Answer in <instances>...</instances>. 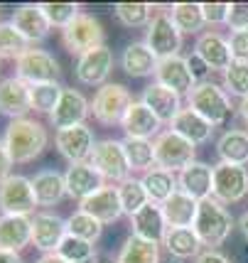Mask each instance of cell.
I'll list each match as a JSON object with an SVG mask.
<instances>
[{"instance_id":"obj_1","label":"cell","mask_w":248,"mask_h":263,"mask_svg":"<svg viewBox=\"0 0 248 263\" xmlns=\"http://www.w3.org/2000/svg\"><path fill=\"white\" fill-rule=\"evenodd\" d=\"M3 143L10 153L12 162L23 165V162H32L37 155H42V150L49 143V136L42 123H37L32 118H17L8 126Z\"/></svg>"},{"instance_id":"obj_2","label":"cell","mask_w":248,"mask_h":263,"mask_svg":"<svg viewBox=\"0 0 248 263\" xmlns=\"http://www.w3.org/2000/svg\"><path fill=\"white\" fill-rule=\"evenodd\" d=\"M192 229H194V234L199 236L202 246L214 249V246H221V243L228 239V234L234 229V217L228 214V209H226L219 199L206 197V199L199 202L197 219H194Z\"/></svg>"},{"instance_id":"obj_3","label":"cell","mask_w":248,"mask_h":263,"mask_svg":"<svg viewBox=\"0 0 248 263\" xmlns=\"http://www.w3.org/2000/svg\"><path fill=\"white\" fill-rule=\"evenodd\" d=\"M187 103L202 118H206L212 126H221L231 116V101H228L226 91L212 81L194 84V89L187 93Z\"/></svg>"},{"instance_id":"obj_4","label":"cell","mask_w":248,"mask_h":263,"mask_svg":"<svg viewBox=\"0 0 248 263\" xmlns=\"http://www.w3.org/2000/svg\"><path fill=\"white\" fill-rule=\"evenodd\" d=\"M152 148H155V165L162 167L167 172L175 170H184L187 165L194 162V150L197 145L189 143L187 138H182L175 130H162L155 140H152Z\"/></svg>"},{"instance_id":"obj_5","label":"cell","mask_w":248,"mask_h":263,"mask_svg":"<svg viewBox=\"0 0 248 263\" xmlns=\"http://www.w3.org/2000/svg\"><path fill=\"white\" fill-rule=\"evenodd\" d=\"M32 180L23 175H10L0 182V212L8 217H30L37 209Z\"/></svg>"},{"instance_id":"obj_6","label":"cell","mask_w":248,"mask_h":263,"mask_svg":"<svg viewBox=\"0 0 248 263\" xmlns=\"http://www.w3.org/2000/svg\"><path fill=\"white\" fill-rule=\"evenodd\" d=\"M130 103H133V96L123 84H103L93 96L91 114L103 126H116V123H123Z\"/></svg>"},{"instance_id":"obj_7","label":"cell","mask_w":248,"mask_h":263,"mask_svg":"<svg viewBox=\"0 0 248 263\" xmlns=\"http://www.w3.org/2000/svg\"><path fill=\"white\" fill-rule=\"evenodd\" d=\"M62 40L71 54H86L96 47H103L106 32H103L101 23L89 15V12H79L71 23L62 30Z\"/></svg>"},{"instance_id":"obj_8","label":"cell","mask_w":248,"mask_h":263,"mask_svg":"<svg viewBox=\"0 0 248 263\" xmlns=\"http://www.w3.org/2000/svg\"><path fill=\"white\" fill-rule=\"evenodd\" d=\"M91 165L99 170L103 180L108 182H125L128 180V172H130V165H128V158H125V148L123 140H99L96 148L91 153Z\"/></svg>"},{"instance_id":"obj_9","label":"cell","mask_w":248,"mask_h":263,"mask_svg":"<svg viewBox=\"0 0 248 263\" xmlns=\"http://www.w3.org/2000/svg\"><path fill=\"white\" fill-rule=\"evenodd\" d=\"M248 195V170L243 165H214V190L212 197L221 204H236Z\"/></svg>"},{"instance_id":"obj_10","label":"cell","mask_w":248,"mask_h":263,"mask_svg":"<svg viewBox=\"0 0 248 263\" xmlns=\"http://www.w3.org/2000/svg\"><path fill=\"white\" fill-rule=\"evenodd\" d=\"M145 45L152 49V54L158 59L177 57V52L182 47V32L177 30V25L172 23V17L167 12H158L150 20L145 32Z\"/></svg>"},{"instance_id":"obj_11","label":"cell","mask_w":248,"mask_h":263,"mask_svg":"<svg viewBox=\"0 0 248 263\" xmlns=\"http://www.w3.org/2000/svg\"><path fill=\"white\" fill-rule=\"evenodd\" d=\"M15 67H17L15 77L27 81L30 86L49 84V81H56V77H59V62L45 49H27L23 57L15 62Z\"/></svg>"},{"instance_id":"obj_12","label":"cell","mask_w":248,"mask_h":263,"mask_svg":"<svg viewBox=\"0 0 248 263\" xmlns=\"http://www.w3.org/2000/svg\"><path fill=\"white\" fill-rule=\"evenodd\" d=\"M89 114H91V103L86 101V96L74 91V89H64L54 106V111L49 114V121H52V126L56 130H64V128L84 126Z\"/></svg>"},{"instance_id":"obj_13","label":"cell","mask_w":248,"mask_h":263,"mask_svg":"<svg viewBox=\"0 0 248 263\" xmlns=\"http://www.w3.org/2000/svg\"><path fill=\"white\" fill-rule=\"evenodd\" d=\"M54 143L62 158H67L71 165L77 162H89L91 153L96 148L93 143V133L86 126H74V128H64V130H56Z\"/></svg>"},{"instance_id":"obj_14","label":"cell","mask_w":248,"mask_h":263,"mask_svg":"<svg viewBox=\"0 0 248 263\" xmlns=\"http://www.w3.org/2000/svg\"><path fill=\"white\" fill-rule=\"evenodd\" d=\"M30 84L23 81L20 77L0 81V114L17 121L25 118L27 111H32V96H30Z\"/></svg>"},{"instance_id":"obj_15","label":"cell","mask_w":248,"mask_h":263,"mask_svg":"<svg viewBox=\"0 0 248 263\" xmlns=\"http://www.w3.org/2000/svg\"><path fill=\"white\" fill-rule=\"evenodd\" d=\"M113 69V52L108 47H96L77 62V79L86 86H103Z\"/></svg>"},{"instance_id":"obj_16","label":"cell","mask_w":248,"mask_h":263,"mask_svg":"<svg viewBox=\"0 0 248 263\" xmlns=\"http://www.w3.org/2000/svg\"><path fill=\"white\" fill-rule=\"evenodd\" d=\"M67 221L56 214L42 212L32 217V243L42 253H56L59 243L67 236Z\"/></svg>"},{"instance_id":"obj_17","label":"cell","mask_w":248,"mask_h":263,"mask_svg":"<svg viewBox=\"0 0 248 263\" xmlns=\"http://www.w3.org/2000/svg\"><path fill=\"white\" fill-rule=\"evenodd\" d=\"M81 212H86L96 221L101 224H111L116 219H121L123 214V206H121V197H118V187L113 184H103L99 192H93L91 197H86L81 202Z\"/></svg>"},{"instance_id":"obj_18","label":"cell","mask_w":248,"mask_h":263,"mask_svg":"<svg viewBox=\"0 0 248 263\" xmlns=\"http://www.w3.org/2000/svg\"><path fill=\"white\" fill-rule=\"evenodd\" d=\"M155 81L162 84L165 89H172L175 93H189L194 89V77L189 67H187V59H182L180 54L177 57H167L160 59L158 69H155Z\"/></svg>"},{"instance_id":"obj_19","label":"cell","mask_w":248,"mask_h":263,"mask_svg":"<svg viewBox=\"0 0 248 263\" xmlns=\"http://www.w3.org/2000/svg\"><path fill=\"white\" fill-rule=\"evenodd\" d=\"M64 182H67V195L84 202L86 197H91L103 187V177L91 162H77V165H69Z\"/></svg>"},{"instance_id":"obj_20","label":"cell","mask_w":248,"mask_h":263,"mask_svg":"<svg viewBox=\"0 0 248 263\" xmlns=\"http://www.w3.org/2000/svg\"><path fill=\"white\" fill-rule=\"evenodd\" d=\"M177 184H180V190L184 195H189L192 199L202 202L206 197H212V190H214V167H209L206 162L194 160L192 165H187L180 172Z\"/></svg>"},{"instance_id":"obj_21","label":"cell","mask_w":248,"mask_h":263,"mask_svg":"<svg viewBox=\"0 0 248 263\" xmlns=\"http://www.w3.org/2000/svg\"><path fill=\"white\" fill-rule=\"evenodd\" d=\"M121 126H123V130H125V138H143V140H150V138L160 136V126H162V123H160V118L152 114L143 101H133Z\"/></svg>"},{"instance_id":"obj_22","label":"cell","mask_w":248,"mask_h":263,"mask_svg":"<svg viewBox=\"0 0 248 263\" xmlns=\"http://www.w3.org/2000/svg\"><path fill=\"white\" fill-rule=\"evenodd\" d=\"M130 229H133V236L160 243L165 239V234H167V221L162 217V206L147 202L140 212H136L130 217Z\"/></svg>"},{"instance_id":"obj_23","label":"cell","mask_w":248,"mask_h":263,"mask_svg":"<svg viewBox=\"0 0 248 263\" xmlns=\"http://www.w3.org/2000/svg\"><path fill=\"white\" fill-rule=\"evenodd\" d=\"M140 101L158 116L160 123H172V118L182 111L180 93H175L172 89H165V86L158 84V81L150 84L145 91H143V99H140Z\"/></svg>"},{"instance_id":"obj_24","label":"cell","mask_w":248,"mask_h":263,"mask_svg":"<svg viewBox=\"0 0 248 263\" xmlns=\"http://www.w3.org/2000/svg\"><path fill=\"white\" fill-rule=\"evenodd\" d=\"M194 52L206 62V67L212 71H226L231 67V47H228V40H224L219 32H204L199 40H197V47Z\"/></svg>"},{"instance_id":"obj_25","label":"cell","mask_w":248,"mask_h":263,"mask_svg":"<svg viewBox=\"0 0 248 263\" xmlns=\"http://www.w3.org/2000/svg\"><path fill=\"white\" fill-rule=\"evenodd\" d=\"M20 34H23L27 42H42L47 34H49V20L45 17V12L40 5H20L17 10L12 12V20H10Z\"/></svg>"},{"instance_id":"obj_26","label":"cell","mask_w":248,"mask_h":263,"mask_svg":"<svg viewBox=\"0 0 248 263\" xmlns=\"http://www.w3.org/2000/svg\"><path fill=\"white\" fill-rule=\"evenodd\" d=\"M197 209H199V202L192 199L189 195H184L182 190H177L162 204V217L167 221V229H189V227H194Z\"/></svg>"},{"instance_id":"obj_27","label":"cell","mask_w":248,"mask_h":263,"mask_svg":"<svg viewBox=\"0 0 248 263\" xmlns=\"http://www.w3.org/2000/svg\"><path fill=\"white\" fill-rule=\"evenodd\" d=\"M32 243V219L30 217H0V249L5 251H23Z\"/></svg>"},{"instance_id":"obj_28","label":"cell","mask_w":248,"mask_h":263,"mask_svg":"<svg viewBox=\"0 0 248 263\" xmlns=\"http://www.w3.org/2000/svg\"><path fill=\"white\" fill-rule=\"evenodd\" d=\"M169 130H175V133H180L182 138H187L189 143L199 145V143H206V140L212 138L214 126H212L206 118H202V116L197 114L194 108H189V106H187V108H182L180 114L172 118Z\"/></svg>"},{"instance_id":"obj_29","label":"cell","mask_w":248,"mask_h":263,"mask_svg":"<svg viewBox=\"0 0 248 263\" xmlns=\"http://www.w3.org/2000/svg\"><path fill=\"white\" fill-rule=\"evenodd\" d=\"M158 62L160 59L152 54V49L145 42H130L125 47L123 57H121L123 71L130 74V77H150V74H155Z\"/></svg>"},{"instance_id":"obj_30","label":"cell","mask_w":248,"mask_h":263,"mask_svg":"<svg viewBox=\"0 0 248 263\" xmlns=\"http://www.w3.org/2000/svg\"><path fill=\"white\" fill-rule=\"evenodd\" d=\"M34 197L40 206H52L56 202H62V197L67 195V182L64 175H59L56 170H42L32 177Z\"/></svg>"},{"instance_id":"obj_31","label":"cell","mask_w":248,"mask_h":263,"mask_svg":"<svg viewBox=\"0 0 248 263\" xmlns=\"http://www.w3.org/2000/svg\"><path fill=\"white\" fill-rule=\"evenodd\" d=\"M140 182H143V187H145L150 202H152V204H160V206L165 204L169 197L180 190L175 172H167V170H162V167H152V170H147L145 175H143V180H140Z\"/></svg>"},{"instance_id":"obj_32","label":"cell","mask_w":248,"mask_h":263,"mask_svg":"<svg viewBox=\"0 0 248 263\" xmlns=\"http://www.w3.org/2000/svg\"><path fill=\"white\" fill-rule=\"evenodd\" d=\"M216 153H219L221 162L246 165L248 162V133L241 130V128L226 130L224 136L219 138V143H216Z\"/></svg>"},{"instance_id":"obj_33","label":"cell","mask_w":248,"mask_h":263,"mask_svg":"<svg viewBox=\"0 0 248 263\" xmlns=\"http://www.w3.org/2000/svg\"><path fill=\"white\" fill-rule=\"evenodd\" d=\"M162 243H165V249L169 251V256L177 258V261L199 256V249H202V241L194 234L192 227L189 229H167Z\"/></svg>"},{"instance_id":"obj_34","label":"cell","mask_w":248,"mask_h":263,"mask_svg":"<svg viewBox=\"0 0 248 263\" xmlns=\"http://www.w3.org/2000/svg\"><path fill=\"white\" fill-rule=\"evenodd\" d=\"M116 263H160V243L133 236L123 243Z\"/></svg>"},{"instance_id":"obj_35","label":"cell","mask_w":248,"mask_h":263,"mask_svg":"<svg viewBox=\"0 0 248 263\" xmlns=\"http://www.w3.org/2000/svg\"><path fill=\"white\" fill-rule=\"evenodd\" d=\"M125 148V158L130 170H152V162H155V148H152V140H143V138H125L123 140Z\"/></svg>"},{"instance_id":"obj_36","label":"cell","mask_w":248,"mask_h":263,"mask_svg":"<svg viewBox=\"0 0 248 263\" xmlns=\"http://www.w3.org/2000/svg\"><path fill=\"white\" fill-rule=\"evenodd\" d=\"M172 23L177 25L180 32H199L204 23V15H202V5L197 3H175L172 5V12H169Z\"/></svg>"},{"instance_id":"obj_37","label":"cell","mask_w":248,"mask_h":263,"mask_svg":"<svg viewBox=\"0 0 248 263\" xmlns=\"http://www.w3.org/2000/svg\"><path fill=\"white\" fill-rule=\"evenodd\" d=\"M30 42L25 40L20 30L12 23H0V59H17L23 57L25 52L30 49Z\"/></svg>"},{"instance_id":"obj_38","label":"cell","mask_w":248,"mask_h":263,"mask_svg":"<svg viewBox=\"0 0 248 263\" xmlns=\"http://www.w3.org/2000/svg\"><path fill=\"white\" fill-rule=\"evenodd\" d=\"M118 197H121L123 214H128V217H133L136 212H140V209L150 202L143 182H140V180H130V177H128L125 182L118 184Z\"/></svg>"},{"instance_id":"obj_39","label":"cell","mask_w":248,"mask_h":263,"mask_svg":"<svg viewBox=\"0 0 248 263\" xmlns=\"http://www.w3.org/2000/svg\"><path fill=\"white\" fill-rule=\"evenodd\" d=\"M56 253L69 263H91L96 258L93 243H91V241H84V239H77V236H71V234L64 236V241L59 243Z\"/></svg>"},{"instance_id":"obj_40","label":"cell","mask_w":248,"mask_h":263,"mask_svg":"<svg viewBox=\"0 0 248 263\" xmlns=\"http://www.w3.org/2000/svg\"><path fill=\"white\" fill-rule=\"evenodd\" d=\"M113 12H116L118 23L125 27H143L152 20V5H147V3H118Z\"/></svg>"},{"instance_id":"obj_41","label":"cell","mask_w":248,"mask_h":263,"mask_svg":"<svg viewBox=\"0 0 248 263\" xmlns=\"http://www.w3.org/2000/svg\"><path fill=\"white\" fill-rule=\"evenodd\" d=\"M67 231L71 234V236H77V239H84V241H99V236H101L103 231V224L101 221H96V219L91 217V214H86V212H74L71 217L67 219Z\"/></svg>"},{"instance_id":"obj_42","label":"cell","mask_w":248,"mask_h":263,"mask_svg":"<svg viewBox=\"0 0 248 263\" xmlns=\"http://www.w3.org/2000/svg\"><path fill=\"white\" fill-rule=\"evenodd\" d=\"M64 91V86H59L56 81H49V84H34L30 89V96H32V111L37 114H52L54 111L59 96Z\"/></svg>"},{"instance_id":"obj_43","label":"cell","mask_w":248,"mask_h":263,"mask_svg":"<svg viewBox=\"0 0 248 263\" xmlns=\"http://www.w3.org/2000/svg\"><path fill=\"white\" fill-rule=\"evenodd\" d=\"M224 86L231 96H248V62H231L224 71Z\"/></svg>"},{"instance_id":"obj_44","label":"cell","mask_w":248,"mask_h":263,"mask_svg":"<svg viewBox=\"0 0 248 263\" xmlns=\"http://www.w3.org/2000/svg\"><path fill=\"white\" fill-rule=\"evenodd\" d=\"M40 8L45 12V17L49 20V25L62 27V30L79 15V5H74V3H42Z\"/></svg>"},{"instance_id":"obj_45","label":"cell","mask_w":248,"mask_h":263,"mask_svg":"<svg viewBox=\"0 0 248 263\" xmlns=\"http://www.w3.org/2000/svg\"><path fill=\"white\" fill-rule=\"evenodd\" d=\"M226 25H228L234 32L248 30V3H228V17H226Z\"/></svg>"},{"instance_id":"obj_46","label":"cell","mask_w":248,"mask_h":263,"mask_svg":"<svg viewBox=\"0 0 248 263\" xmlns=\"http://www.w3.org/2000/svg\"><path fill=\"white\" fill-rule=\"evenodd\" d=\"M202 15L206 25H221L228 17V3H202Z\"/></svg>"},{"instance_id":"obj_47","label":"cell","mask_w":248,"mask_h":263,"mask_svg":"<svg viewBox=\"0 0 248 263\" xmlns=\"http://www.w3.org/2000/svg\"><path fill=\"white\" fill-rule=\"evenodd\" d=\"M228 47H231L234 62H248V30H241V32L231 34Z\"/></svg>"},{"instance_id":"obj_48","label":"cell","mask_w":248,"mask_h":263,"mask_svg":"<svg viewBox=\"0 0 248 263\" xmlns=\"http://www.w3.org/2000/svg\"><path fill=\"white\" fill-rule=\"evenodd\" d=\"M187 67H189V71H192V77H194V81H197V84H202V81L206 79V74L212 71V69L206 67V62H204L197 52L187 57Z\"/></svg>"},{"instance_id":"obj_49","label":"cell","mask_w":248,"mask_h":263,"mask_svg":"<svg viewBox=\"0 0 248 263\" xmlns=\"http://www.w3.org/2000/svg\"><path fill=\"white\" fill-rule=\"evenodd\" d=\"M10 167H12V158L8 153V148H5V143L0 140V182L5 177H10Z\"/></svg>"},{"instance_id":"obj_50","label":"cell","mask_w":248,"mask_h":263,"mask_svg":"<svg viewBox=\"0 0 248 263\" xmlns=\"http://www.w3.org/2000/svg\"><path fill=\"white\" fill-rule=\"evenodd\" d=\"M197 263H231L228 256H224L221 251H214V249H209V251H202L197 256Z\"/></svg>"},{"instance_id":"obj_51","label":"cell","mask_w":248,"mask_h":263,"mask_svg":"<svg viewBox=\"0 0 248 263\" xmlns=\"http://www.w3.org/2000/svg\"><path fill=\"white\" fill-rule=\"evenodd\" d=\"M0 263H23V258H20V253L0 249Z\"/></svg>"},{"instance_id":"obj_52","label":"cell","mask_w":248,"mask_h":263,"mask_svg":"<svg viewBox=\"0 0 248 263\" xmlns=\"http://www.w3.org/2000/svg\"><path fill=\"white\" fill-rule=\"evenodd\" d=\"M37 263H69V261H64L59 253H45V256H42Z\"/></svg>"},{"instance_id":"obj_53","label":"cell","mask_w":248,"mask_h":263,"mask_svg":"<svg viewBox=\"0 0 248 263\" xmlns=\"http://www.w3.org/2000/svg\"><path fill=\"white\" fill-rule=\"evenodd\" d=\"M238 116H241V121L248 126V96L246 99H241V106H238Z\"/></svg>"},{"instance_id":"obj_54","label":"cell","mask_w":248,"mask_h":263,"mask_svg":"<svg viewBox=\"0 0 248 263\" xmlns=\"http://www.w3.org/2000/svg\"><path fill=\"white\" fill-rule=\"evenodd\" d=\"M238 227H241V231H243V236L248 239V212H243V217H241V221H238Z\"/></svg>"},{"instance_id":"obj_55","label":"cell","mask_w":248,"mask_h":263,"mask_svg":"<svg viewBox=\"0 0 248 263\" xmlns=\"http://www.w3.org/2000/svg\"><path fill=\"white\" fill-rule=\"evenodd\" d=\"M169 263H182V261H177V258H175V261H169Z\"/></svg>"}]
</instances>
